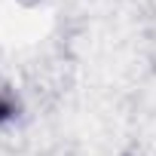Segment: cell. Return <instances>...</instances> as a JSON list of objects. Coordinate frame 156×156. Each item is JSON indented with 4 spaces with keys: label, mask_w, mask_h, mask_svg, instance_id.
Segmentation results:
<instances>
[{
    "label": "cell",
    "mask_w": 156,
    "mask_h": 156,
    "mask_svg": "<svg viewBox=\"0 0 156 156\" xmlns=\"http://www.w3.org/2000/svg\"><path fill=\"white\" fill-rule=\"evenodd\" d=\"M9 113H12V107H9V104H6V101H0V119H6V116H9Z\"/></svg>",
    "instance_id": "1"
}]
</instances>
